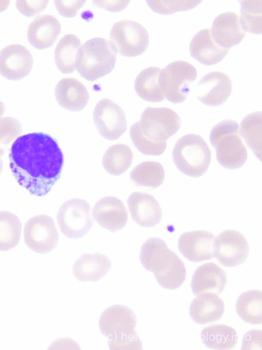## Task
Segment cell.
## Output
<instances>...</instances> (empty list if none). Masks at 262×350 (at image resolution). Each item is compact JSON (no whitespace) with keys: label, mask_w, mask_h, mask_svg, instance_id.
<instances>
[{"label":"cell","mask_w":262,"mask_h":350,"mask_svg":"<svg viewBox=\"0 0 262 350\" xmlns=\"http://www.w3.org/2000/svg\"><path fill=\"white\" fill-rule=\"evenodd\" d=\"M129 1H94L93 5L110 12H118L123 10L128 5Z\"/></svg>","instance_id":"cell-40"},{"label":"cell","mask_w":262,"mask_h":350,"mask_svg":"<svg viewBox=\"0 0 262 350\" xmlns=\"http://www.w3.org/2000/svg\"><path fill=\"white\" fill-rule=\"evenodd\" d=\"M33 63L32 54L25 47L9 45L0 51V74L12 80L22 79L30 73Z\"/></svg>","instance_id":"cell-16"},{"label":"cell","mask_w":262,"mask_h":350,"mask_svg":"<svg viewBox=\"0 0 262 350\" xmlns=\"http://www.w3.org/2000/svg\"><path fill=\"white\" fill-rule=\"evenodd\" d=\"M161 68L149 67L139 72L134 81V89L143 99L150 102H159L165 99L160 81Z\"/></svg>","instance_id":"cell-26"},{"label":"cell","mask_w":262,"mask_h":350,"mask_svg":"<svg viewBox=\"0 0 262 350\" xmlns=\"http://www.w3.org/2000/svg\"><path fill=\"white\" fill-rule=\"evenodd\" d=\"M227 282L225 271L217 263L209 262L198 266L193 275L191 287L195 295L204 292L218 295L224 290Z\"/></svg>","instance_id":"cell-21"},{"label":"cell","mask_w":262,"mask_h":350,"mask_svg":"<svg viewBox=\"0 0 262 350\" xmlns=\"http://www.w3.org/2000/svg\"><path fill=\"white\" fill-rule=\"evenodd\" d=\"M55 96L61 106L72 111L82 110L89 100L88 92L84 84L70 77H65L58 82Z\"/></svg>","instance_id":"cell-24"},{"label":"cell","mask_w":262,"mask_h":350,"mask_svg":"<svg viewBox=\"0 0 262 350\" xmlns=\"http://www.w3.org/2000/svg\"><path fill=\"white\" fill-rule=\"evenodd\" d=\"M58 13L62 16L71 17L75 16L86 1H54Z\"/></svg>","instance_id":"cell-38"},{"label":"cell","mask_w":262,"mask_h":350,"mask_svg":"<svg viewBox=\"0 0 262 350\" xmlns=\"http://www.w3.org/2000/svg\"><path fill=\"white\" fill-rule=\"evenodd\" d=\"M261 112H252L240 123L239 132L248 146L260 160L261 159Z\"/></svg>","instance_id":"cell-32"},{"label":"cell","mask_w":262,"mask_h":350,"mask_svg":"<svg viewBox=\"0 0 262 350\" xmlns=\"http://www.w3.org/2000/svg\"><path fill=\"white\" fill-rule=\"evenodd\" d=\"M192 300L189 313L196 323L207 324L220 320L225 312V304L217 294L204 292Z\"/></svg>","instance_id":"cell-22"},{"label":"cell","mask_w":262,"mask_h":350,"mask_svg":"<svg viewBox=\"0 0 262 350\" xmlns=\"http://www.w3.org/2000/svg\"><path fill=\"white\" fill-rule=\"evenodd\" d=\"M22 132L21 124L16 118L8 116L0 118V156H3Z\"/></svg>","instance_id":"cell-35"},{"label":"cell","mask_w":262,"mask_h":350,"mask_svg":"<svg viewBox=\"0 0 262 350\" xmlns=\"http://www.w3.org/2000/svg\"><path fill=\"white\" fill-rule=\"evenodd\" d=\"M239 16L241 25L246 32L260 34L262 32V1H240Z\"/></svg>","instance_id":"cell-34"},{"label":"cell","mask_w":262,"mask_h":350,"mask_svg":"<svg viewBox=\"0 0 262 350\" xmlns=\"http://www.w3.org/2000/svg\"><path fill=\"white\" fill-rule=\"evenodd\" d=\"M242 349H261V331L253 330L248 332L244 337Z\"/></svg>","instance_id":"cell-39"},{"label":"cell","mask_w":262,"mask_h":350,"mask_svg":"<svg viewBox=\"0 0 262 350\" xmlns=\"http://www.w3.org/2000/svg\"><path fill=\"white\" fill-rule=\"evenodd\" d=\"M49 1H16V6L22 14L33 17L41 13L46 8Z\"/></svg>","instance_id":"cell-37"},{"label":"cell","mask_w":262,"mask_h":350,"mask_svg":"<svg viewBox=\"0 0 262 350\" xmlns=\"http://www.w3.org/2000/svg\"><path fill=\"white\" fill-rule=\"evenodd\" d=\"M22 234V223L18 217L9 211H0V251L15 248Z\"/></svg>","instance_id":"cell-33"},{"label":"cell","mask_w":262,"mask_h":350,"mask_svg":"<svg viewBox=\"0 0 262 350\" xmlns=\"http://www.w3.org/2000/svg\"><path fill=\"white\" fill-rule=\"evenodd\" d=\"M5 111V107L4 104L0 101V118L2 117Z\"/></svg>","instance_id":"cell-42"},{"label":"cell","mask_w":262,"mask_h":350,"mask_svg":"<svg viewBox=\"0 0 262 350\" xmlns=\"http://www.w3.org/2000/svg\"><path fill=\"white\" fill-rule=\"evenodd\" d=\"M3 169V162L2 159V157L0 156V174H1Z\"/></svg>","instance_id":"cell-43"},{"label":"cell","mask_w":262,"mask_h":350,"mask_svg":"<svg viewBox=\"0 0 262 350\" xmlns=\"http://www.w3.org/2000/svg\"><path fill=\"white\" fill-rule=\"evenodd\" d=\"M189 50L192 58L209 66L219 63L230 49L217 45L211 37L210 28H206L198 31L192 38Z\"/></svg>","instance_id":"cell-23"},{"label":"cell","mask_w":262,"mask_h":350,"mask_svg":"<svg viewBox=\"0 0 262 350\" xmlns=\"http://www.w3.org/2000/svg\"><path fill=\"white\" fill-rule=\"evenodd\" d=\"M232 81L224 73L209 72L203 76L196 87V95L203 104L216 107L225 102L231 95Z\"/></svg>","instance_id":"cell-14"},{"label":"cell","mask_w":262,"mask_h":350,"mask_svg":"<svg viewBox=\"0 0 262 350\" xmlns=\"http://www.w3.org/2000/svg\"><path fill=\"white\" fill-rule=\"evenodd\" d=\"M163 166L155 161H145L136 166L131 171L130 178L138 188L153 190L159 187L165 179Z\"/></svg>","instance_id":"cell-27"},{"label":"cell","mask_w":262,"mask_h":350,"mask_svg":"<svg viewBox=\"0 0 262 350\" xmlns=\"http://www.w3.org/2000/svg\"><path fill=\"white\" fill-rule=\"evenodd\" d=\"M133 154L130 147L123 143L111 145L105 152L102 163L106 171L114 176H119L131 166Z\"/></svg>","instance_id":"cell-30"},{"label":"cell","mask_w":262,"mask_h":350,"mask_svg":"<svg viewBox=\"0 0 262 350\" xmlns=\"http://www.w3.org/2000/svg\"><path fill=\"white\" fill-rule=\"evenodd\" d=\"M111 267L109 257L99 253L83 254L74 262L72 271L82 282H97L104 277Z\"/></svg>","instance_id":"cell-25"},{"label":"cell","mask_w":262,"mask_h":350,"mask_svg":"<svg viewBox=\"0 0 262 350\" xmlns=\"http://www.w3.org/2000/svg\"><path fill=\"white\" fill-rule=\"evenodd\" d=\"M26 244L33 251L45 254L54 249L58 242V233L54 220L41 214L29 219L24 227Z\"/></svg>","instance_id":"cell-11"},{"label":"cell","mask_w":262,"mask_h":350,"mask_svg":"<svg viewBox=\"0 0 262 350\" xmlns=\"http://www.w3.org/2000/svg\"><path fill=\"white\" fill-rule=\"evenodd\" d=\"M10 4V1H0V12L5 10Z\"/></svg>","instance_id":"cell-41"},{"label":"cell","mask_w":262,"mask_h":350,"mask_svg":"<svg viewBox=\"0 0 262 350\" xmlns=\"http://www.w3.org/2000/svg\"><path fill=\"white\" fill-rule=\"evenodd\" d=\"M149 35L140 24L133 20L116 22L110 34V43L115 52L127 57L142 54L148 48Z\"/></svg>","instance_id":"cell-9"},{"label":"cell","mask_w":262,"mask_h":350,"mask_svg":"<svg viewBox=\"0 0 262 350\" xmlns=\"http://www.w3.org/2000/svg\"><path fill=\"white\" fill-rule=\"evenodd\" d=\"M137 318L128 307L119 304L107 308L100 316L98 325L113 350L143 349V342L135 330Z\"/></svg>","instance_id":"cell-4"},{"label":"cell","mask_w":262,"mask_h":350,"mask_svg":"<svg viewBox=\"0 0 262 350\" xmlns=\"http://www.w3.org/2000/svg\"><path fill=\"white\" fill-rule=\"evenodd\" d=\"M93 215L99 225L112 232L122 229L129 218L125 203L114 196H106L98 200L93 208Z\"/></svg>","instance_id":"cell-17"},{"label":"cell","mask_w":262,"mask_h":350,"mask_svg":"<svg viewBox=\"0 0 262 350\" xmlns=\"http://www.w3.org/2000/svg\"><path fill=\"white\" fill-rule=\"evenodd\" d=\"M197 76L195 67L184 60H176L161 68L159 81L165 98L175 104L185 101Z\"/></svg>","instance_id":"cell-8"},{"label":"cell","mask_w":262,"mask_h":350,"mask_svg":"<svg viewBox=\"0 0 262 350\" xmlns=\"http://www.w3.org/2000/svg\"><path fill=\"white\" fill-rule=\"evenodd\" d=\"M172 156L176 168L192 177L204 175L211 161V152L208 144L202 137L194 133L179 138L174 145Z\"/></svg>","instance_id":"cell-7"},{"label":"cell","mask_w":262,"mask_h":350,"mask_svg":"<svg viewBox=\"0 0 262 350\" xmlns=\"http://www.w3.org/2000/svg\"><path fill=\"white\" fill-rule=\"evenodd\" d=\"M139 259L142 265L152 273L163 288L175 290L185 282L187 276L183 260L158 237L146 240L140 248Z\"/></svg>","instance_id":"cell-3"},{"label":"cell","mask_w":262,"mask_h":350,"mask_svg":"<svg viewBox=\"0 0 262 350\" xmlns=\"http://www.w3.org/2000/svg\"><path fill=\"white\" fill-rule=\"evenodd\" d=\"M9 159L18 184L38 197L50 192L61 176L64 162L57 140L44 132L19 136L9 149Z\"/></svg>","instance_id":"cell-1"},{"label":"cell","mask_w":262,"mask_h":350,"mask_svg":"<svg viewBox=\"0 0 262 350\" xmlns=\"http://www.w3.org/2000/svg\"><path fill=\"white\" fill-rule=\"evenodd\" d=\"M93 120L99 133L105 138H119L126 131L127 120L122 108L112 100L105 98L95 107Z\"/></svg>","instance_id":"cell-12"},{"label":"cell","mask_w":262,"mask_h":350,"mask_svg":"<svg viewBox=\"0 0 262 350\" xmlns=\"http://www.w3.org/2000/svg\"><path fill=\"white\" fill-rule=\"evenodd\" d=\"M127 202L132 219L139 225L152 227L161 220L160 206L152 195L142 192H134L128 197Z\"/></svg>","instance_id":"cell-19"},{"label":"cell","mask_w":262,"mask_h":350,"mask_svg":"<svg viewBox=\"0 0 262 350\" xmlns=\"http://www.w3.org/2000/svg\"><path fill=\"white\" fill-rule=\"evenodd\" d=\"M215 235L208 231L194 230L183 233L178 241V248L188 260L200 262L214 257Z\"/></svg>","instance_id":"cell-15"},{"label":"cell","mask_w":262,"mask_h":350,"mask_svg":"<svg viewBox=\"0 0 262 350\" xmlns=\"http://www.w3.org/2000/svg\"><path fill=\"white\" fill-rule=\"evenodd\" d=\"M116 61V52L110 42L102 37H93L80 47L76 69L86 79L95 81L110 73Z\"/></svg>","instance_id":"cell-6"},{"label":"cell","mask_w":262,"mask_h":350,"mask_svg":"<svg viewBox=\"0 0 262 350\" xmlns=\"http://www.w3.org/2000/svg\"><path fill=\"white\" fill-rule=\"evenodd\" d=\"M180 126V118L168 107H147L140 119L130 129V135L135 147L142 154L159 156L167 147V139L173 136Z\"/></svg>","instance_id":"cell-2"},{"label":"cell","mask_w":262,"mask_h":350,"mask_svg":"<svg viewBox=\"0 0 262 350\" xmlns=\"http://www.w3.org/2000/svg\"><path fill=\"white\" fill-rule=\"evenodd\" d=\"M237 314L245 322L260 324L262 321L261 291L251 290L241 294L236 300Z\"/></svg>","instance_id":"cell-31"},{"label":"cell","mask_w":262,"mask_h":350,"mask_svg":"<svg viewBox=\"0 0 262 350\" xmlns=\"http://www.w3.org/2000/svg\"><path fill=\"white\" fill-rule=\"evenodd\" d=\"M57 221L61 232L66 237L80 238L88 233L94 224L91 205L83 199H69L60 207Z\"/></svg>","instance_id":"cell-10"},{"label":"cell","mask_w":262,"mask_h":350,"mask_svg":"<svg viewBox=\"0 0 262 350\" xmlns=\"http://www.w3.org/2000/svg\"><path fill=\"white\" fill-rule=\"evenodd\" d=\"M209 138L216 151V160L221 166L235 169L245 163L248 151L236 121L225 119L219 122L212 128Z\"/></svg>","instance_id":"cell-5"},{"label":"cell","mask_w":262,"mask_h":350,"mask_svg":"<svg viewBox=\"0 0 262 350\" xmlns=\"http://www.w3.org/2000/svg\"><path fill=\"white\" fill-rule=\"evenodd\" d=\"M204 344L213 349H230L236 346L237 334L232 327L224 324H213L204 327L201 332Z\"/></svg>","instance_id":"cell-29"},{"label":"cell","mask_w":262,"mask_h":350,"mask_svg":"<svg viewBox=\"0 0 262 350\" xmlns=\"http://www.w3.org/2000/svg\"><path fill=\"white\" fill-rule=\"evenodd\" d=\"M62 30L58 19L51 14L40 15L33 19L27 29L30 44L38 49L52 47L57 41Z\"/></svg>","instance_id":"cell-20"},{"label":"cell","mask_w":262,"mask_h":350,"mask_svg":"<svg viewBox=\"0 0 262 350\" xmlns=\"http://www.w3.org/2000/svg\"><path fill=\"white\" fill-rule=\"evenodd\" d=\"M149 7L155 12L170 14L178 11L191 10L202 1H147Z\"/></svg>","instance_id":"cell-36"},{"label":"cell","mask_w":262,"mask_h":350,"mask_svg":"<svg viewBox=\"0 0 262 350\" xmlns=\"http://www.w3.org/2000/svg\"><path fill=\"white\" fill-rule=\"evenodd\" d=\"M82 45L80 39L73 34H67L61 38L54 55L56 65L60 71L68 74L76 70L77 54Z\"/></svg>","instance_id":"cell-28"},{"label":"cell","mask_w":262,"mask_h":350,"mask_svg":"<svg viewBox=\"0 0 262 350\" xmlns=\"http://www.w3.org/2000/svg\"><path fill=\"white\" fill-rule=\"evenodd\" d=\"M210 31L213 41L217 45L229 49L239 44L247 34L239 16L232 12L217 15L213 22Z\"/></svg>","instance_id":"cell-18"},{"label":"cell","mask_w":262,"mask_h":350,"mask_svg":"<svg viewBox=\"0 0 262 350\" xmlns=\"http://www.w3.org/2000/svg\"><path fill=\"white\" fill-rule=\"evenodd\" d=\"M249 252L248 241L238 231L225 230L215 237L214 256L225 266L240 265L247 259Z\"/></svg>","instance_id":"cell-13"}]
</instances>
